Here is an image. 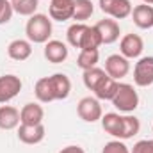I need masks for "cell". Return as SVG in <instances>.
<instances>
[{"instance_id":"30bf717a","label":"cell","mask_w":153,"mask_h":153,"mask_svg":"<svg viewBox=\"0 0 153 153\" xmlns=\"http://www.w3.org/2000/svg\"><path fill=\"white\" fill-rule=\"evenodd\" d=\"M18 139L23 144H39L45 139V126L41 125H20L18 128Z\"/></svg>"},{"instance_id":"8fae6325","label":"cell","mask_w":153,"mask_h":153,"mask_svg":"<svg viewBox=\"0 0 153 153\" xmlns=\"http://www.w3.org/2000/svg\"><path fill=\"white\" fill-rule=\"evenodd\" d=\"M45 57L52 64H61L68 59V46L62 41L52 39L45 45Z\"/></svg>"},{"instance_id":"ac0fdd59","label":"cell","mask_w":153,"mask_h":153,"mask_svg":"<svg viewBox=\"0 0 153 153\" xmlns=\"http://www.w3.org/2000/svg\"><path fill=\"white\" fill-rule=\"evenodd\" d=\"M20 125V111L11 107V105H4L0 107V128L2 130H13Z\"/></svg>"},{"instance_id":"5bb4252c","label":"cell","mask_w":153,"mask_h":153,"mask_svg":"<svg viewBox=\"0 0 153 153\" xmlns=\"http://www.w3.org/2000/svg\"><path fill=\"white\" fill-rule=\"evenodd\" d=\"M30 53H32V46L25 39H14L7 46V55L13 61H20V62L22 61H27L30 57Z\"/></svg>"},{"instance_id":"f1b7e54d","label":"cell","mask_w":153,"mask_h":153,"mask_svg":"<svg viewBox=\"0 0 153 153\" xmlns=\"http://www.w3.org/2000/svg\"><path fill=\"white\" fill-rule=\"evenodd\" d=\"M102 153H130V150L123 143H119V141H111V143H107L103 146V152Z\"/></svg>"},{"instance_id":"1f68e13d","label":"cell","mask_w":153,"mask_h":153,"mask_svg":"<svg viewBox=\"0 0 153 153\" xmlns=\"http://www.w3.org/2000/svg\"><path fill=\"white\" fill-rule=\"evenodd\" d=\"M70 2H73V0H52L50 4H70Z\"/></svg>"},{"instance_id":"9c48e42d","label":"cell","mask_w":153,"mask_h":153,"mask_svg":"<svg viewBox=\"0 0 153 153\" xmlns=\"http://www.w3.org/2000/svg\"><path fill=\"white\" fill-rule=\"evenodd\" d=\"M96 30L100 32V38H102V43L103 45H112L114 41L119 39V25L114 18H105V20H100L96 25Z\"/></svg>"},{"instance_id":"3957f363","label":"cell","mask_w":153,"mask_h":153,"mask_svg":"<svg viewBox=\"0 0 153 153\" xmlns=\"http://www.w3.org/2000/svg\"><path fill=\"white\" fill-rule=\"evenodd\" d=\"M100 9L114 20H125L132 14L130 0H100Z\"/></svg>"},{"instance_id":"277c9868","label":"cell","mask_w":153,"mask_h":153,"mask_svg":"<svg viewBox=\"0 0 153 153\" xmlns=\"http://www.w3.org/2000/svg\"><path fill=\"white\" fill-rule=\"evenodd\" d=\"M76 114L80 119H84L87 123H94V121L102 119V105H100L98 98H91V96L82 98L76 105Z\"/></svg>"},{"instance_id":"44dd1931","label":"cell","mask_w":153,"mask_h":153,"mask_svg":"<svg viewBox=\"0 0 153 153\" xmlns=\"http://www.w3.org/2000/svg\"><path fill=\"white\" fill-rule=\"evenodd\" d=\"M73 2H70V4H50V9H48L50 18L55 22L71 20L73 18Z\"/></svg>"},{"instance_id":"9a60e30c","label":"cell","mask_w":153,"mask_h":153,"mask_svg":"<svg viewBox=\"0 0 153 153\" xmlns=\"http://www.w3.org/2000/svg\"><path fill=\"white\" fill-rule=\"evenodd\" d=\"M50 80H52L55 100H66L70 96V91H71V80L64 73H55L50 76Z\"/></svg>"},{"instance_id":"83f0119b","label":"cell","mask_w":153,"mask_h":153,"mask_svg":"<svg viewBox=\"0 0 153 153\" xmlns=\"http://www.w3.org/2000/svg\"><path fill=\"white\" fill-rule=\"evenodd\" d=\"M13 5L9 0H0V25L7 23L11 18H13Z\"/></svg>"},{"instance_id":"e575fe53","label":"cell","mask_w":153,"mask_h":153,"mask_svg":"<svg viewBox=\"0 0 153 153\" xmlns=\"http://www.w3.org/2000/svg\"><path fill=\"white\" fill-rule=\"evenodd\" d=\"M152 132H153V128H152Z\"/></svg>"},{"instance_id":"52a82bcc","label":"cell","mask_w":153,"mask_h":153,"mask_svg":"<svg viewBox=\"0 0 153 153\" xmlns=\"http://www.w3.org/2000/svg\"><path fill=\"white\" fill-rule=\"evenodd\" d=\"M130 71V62L126 57L119 55V53H114V55H109L107 61H105V73L114 78V80H119L123 76L128 75Z\"/></svg>"},{"instance_id":"e0dca14e","label":"cell","mask_w":153,"mask_h":153,"mask_svg":"<svg viewBox=\"0 0 153 153\" xmlns=\"http://www.w3.org/2000/svg\"><path fill=\"white\" fill-rule=\"evenodd\" d=\"M102 126H103V130H105L109 135L121 139V130H123V116L116 114V112H109V114L102 116Z\"/></svg>"},{"instance_id":"603a6c76","label":"cell","mask_w":153,"mask_h":153,"mask_svg":"<svg viewBox=\"0 0 153 153\" xmlns=\"http://www.w3.org/2000/svg\"><path fill=\"white\" fill-rule=\"evenodd\" d=\"M98 59H100V52L98 50H80L78 53V59H76V66L80 70H91L98 64Z\"/></svg>"},{"instance_id":"7c38bea8","label":"cell","mask_w":153,"mask_h":153,"mask_svg":"<svg viewBox=\"0 0 153 153\" xmlns=\"http://www.w3.org/2000/svg\"><path fill=\"white\" fill-rule=\"evenodd\" d=\"M132 20L134 23L146 30V29H152L153 27V5H148V4H141V5H135L132 9Z\"/></svg>"},{"instance_id":"d6986e66","label":"cell","mask_w":153,"mask_h":153,"mask_svg":"<svg viewBox=\"0 0 153 153\" xmlns=\"http://www.w3.org/2000/svg\"><path fill=\"white\" fill-rule=\"evenodd\" d=\"M117 87H119L117 80L111 78L109 75H105V76H103V80L96 85L94 94H96V98H98V100H112V98H114V94L117 93Z\"/></svg>"},{"instance_id":"d6a6232c","label":"cell","mask_w":153,"mask_h":153,"mask_svg":"<svg viewBox=\"0 0 153 153\" xmlns=\"http://www.w3.org/2000/svg\"><path fill=\"white\" fill-rule=\"evenodd\" d=\"M143 4H148V5H153V0H143Z\"/></svg>"},{"instance_id":"6da1fadb","label":"cell","mask_w":153,"mask_h":153,"mask_svg":"<svg viewBox=\"0 0 153 153\" xmlns=\"http://www.w3.org/2000/svg\"><path fill=\"white\" fill-rule=\"evenodd\" d=\"M25 34L32 43H48L52 36V20L46 14H32L25 25Z\"/></svg>"},{"instance_id":"5b68a950","label":"cell","mask_w":153,"mask_h":153,"mask_svg":"<svg viewBox=\"0 0 153 153\" xmlns=\"http://www.w3.org/2000/svg\"><path fill=\"white\" fill-rule=\"evenodd\" d=\"M134 82L139 87L153 84V57H141L134 68Z\"/></svg>"},{"instance_id":"4fadbf2b","label":"cell","mask_w":153,"mask_h":153,"mask_svg":"<svg viewBox=\"0 0 153 153\" xmlns=\"http://www.w3.org/2000/svg\"><path fill=\"white\" fill-rule=\"evenodd\" d=\"M45 111L39 103H27L20 111V125H41Z\"/></svg>"},{"instance_id":"7402d4cb","label":"cell","mask_w":153,"mask_h":153,"mask_svg":"<svg viewBox=\"0 0 153 153\" xmlns=\"http://www.w3.org/2000/svg\"><path fill=\"white\" fill-rule=\"evenodd\" d=\"M103 45L102 43V38H100V32L96 30V27H87L84 36H82V41H80V50H98V46Z\"/></svg>"},{"instance_id":"484cf974","label":"cell","mask_w":153,"mask_h":153,"mask_svg":"<svg viewBox=\"0 0 153 153\" xmlns=\"http://www.w3.org/2000/svg\"><path fill=\"white\" fill-rule=\"evenodd\" d=\"M141 130V123L135 116H123V130H121V139H130L137 135Z\"/></svg>"},{"instance_id":"7a4b0ae2","label":"cell","mask_w":153,"mask_h":153,"mask_svg":"<svg viewBox=\"0 0 153 153\" xmlns=\"http://www.w3.org/2000/svg\"><path fill=\"white\" fill-rule=\"evenodd\" d=\"M117 111L121 112H134L139 105V94L134 89V85L130 84H119L117 93L114 94V98L111 100Z\"/></svg>"},{"instance_id":"8992f818","label":"cell","mask_w":153,"mask_h":153,"mask_svg":"<svg viewBox=\"0 0 153 153\" xmlns=\"http://www.w3.org/2000/svg\"><path fill=\"white\" fill-rule=\"evenodd\" d=\"M22 80L16 75H2L0 76V103H7L16 98L22 91Z\"/></svg>"},{"instance_id":"ffe728a7","label":"cell","mask_w":153,"mask_h":153,"mask_svg":"<svg viewBox=\"0 0 153 153\" xmlns=\"http://www.w3.org/2000/svg\"><path fill=\"white\" fill-rule=\"evenodd\" d=\"M94 13V5L91 0H75L73 2V18L76 20V23H82L85 20H89Z\"/></svg>"},{"instance_id":"ba28073f","label":"cell","mask_w":153,"mask_h":153,"mask_svg":"<svg viewBox=\"0 0 153 153\" xmlns=\"http://www.w3.org/2000/svg\"><path fill=\"white\" fill-rule=\"evenodd\" d=\"M119 50H121V55L126 57V59H135L143 53L144 50V41L141 36L137 34H125L121 38L119 43Z\"/></svg>"},{"instance_id":"d4e9b609","label":"cell","mask_w":153,"mask_h":153,"mask_svg":"<svg viewBox=\"0 0 153 153\" xmlns=\"http://www.w3.org/2000/svg\"><path fill=\"white\" fill-rule=\"evenodd\" d=\"M11 5H13V11L18 13L20 16H32L36 14L39 0H14L11 2Z\"/></svg>"},{"instance_id":"836d02e7","label":"cell","mask_w":153,"mask_h":153,"mask_svg":"<svg viewBox=\"0 0 153 153\" xmlns=\"http://www.w3.org/2000/svg\"><path fill=\"white\" fill-rule=\"evenodd\" d=\"M9 2H14V0H9Z\"/></svg>"},{"instance_id":"2e32d148","label":"cell","mask_w":153,"mask_h":153,"mask_svg":"<svg viewBox=\"0 0 153 153\" xmlns=\"http://www.w3.org/2000/svg\"><path fill=\"white\" fill-rule=\"evenodd\" d=\"M34 94L41 103H50L55 102V94H53V87H52V80L50 76H43L39 78L34 85Z\"/></svg>"},{"instance_id":"f546056e","label":"cell","mask_w":153,"mask_h":153,"mask_svg":"<svg viewBox=\"0 0 153 153\" xmlns=\"http://www.w3.org/2000/svg\"><path fill=\"white\" fill-rule=\"evenodd\" d=\"M130 153H153V141L144 139V141H139V143H135Z\"/></svg>"},{"instance_id":"cb8c5ba5","label":"cell","mask_w":153,"mask_h":153,"mask_svg":"<svg viewBox=\"0 0 153 153\" xmlns=\"http://www.w3.org/2000/svg\"><path fill=\"white\" fill-rule=\"evenodd\" d=\"M107 75L105 70H100V68H91V70H85L84 75H82V80H84V85L89 89V91H94L96 85L103 80V76Z\"/></svg>"},{"instance_id":"4dcf8cb0","label":"cell","mask_w":153,"mask_h":153,"mask_svg":"<svg viewBox=\"0 0 153 153\" xmlns=\"http://www.w3.org/2000/svg\"><path fill=\"white\" fill-rule=\"evenodd\" d=\"M59 153H85V152H84V148L71 144V146H66V148H62Z\"/></svg>"},{"instance_id":"4316f807","label":"cell","mask_w":153,"mask_h":153,"mask_svg":"<svg viewBox=\"0 0 153 153\" xmlns=\"http://www.w3.org/2000/svg\"><path fill=\"white\" fill-rule=\"evenodd\" d=\"M85 29H87L85 23H73L68 29V34H66L68 36V43L71 46H75V48H80V41H82V36H84Z\"/></svg>"}]
</instances>
